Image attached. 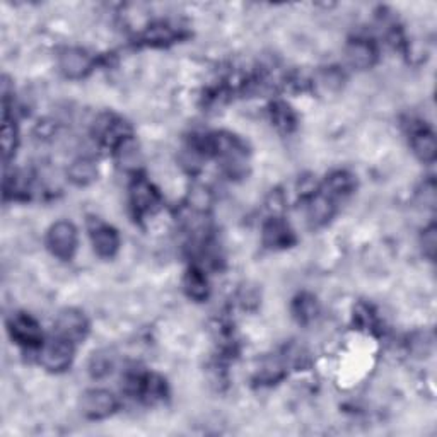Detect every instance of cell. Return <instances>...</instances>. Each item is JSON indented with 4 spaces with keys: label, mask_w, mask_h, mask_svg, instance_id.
<instances>
[{
    "label": "cell",
    "mask_w": 437,
    "mask_h": 437,
    "mask_svg": "<svg viewBox=\"0 0 437 437\" xmlns=\"http://www.w3.org/2000/svg\"><path fill=\"white\" fill-rule=\"evenodd\" d=\"M48 246L51 253L60 260L72 258L77 246L75 227L71 222H65V220L51 226L48 233Z\"/></svg>",
    "instance_id": "cell-1"
},
{
    "label": "cell",
    "mask_w": 437,
    "mask_h": 437,
    "mask_svg": "<svg viewBox=\"0 0 437 437\" xmlns=\"http://www.w3.org/2000/svg\"><path fill=\"white\" fill-rule=\"evenodd\" d=\"M80 409L87 418L99 420V418H106L115 412L116 400L112 393L105 391V389H91V391L84 393L82 400H80Z\"/></svg>",
    "instance_id": "cell-2"
},
{
    "label": "cell",
    "mask_w": 437,
    "mask_h": 437,
    "mask_svg": "<svg viewBox=\"0 0 437 437\" xmlns=\"http://www.w3.org/2000/svg\"><path fill=\"white\" fill-rule=\"evenodd\" d=\"M39 362L43 367H46L48 371H55V373L67 369L72 362L71 341L62 339V337L57 340H50L48 344L42 347Z\"/></svg>",
    "instance_id": "cell-3"
},
{
    "label": "cell",
    "mask_w": 437,
    "mask_h": 437,
    "mask_svg": "<svg viewBox=\"0 0 437 437\" xmlns=\"http://www.w3.org/2000/svg\"><path fill=\"white\" fill-rule=\"evenodd\" d=\"M57 332L60 333L62 339L69 341L82 340L87 332V319L75 310L62 311L57 319Z\"/></svg>",
    "instance_id": "cell-4"
},
{
    "label": "cell",
    "mask_w": 437,
    "mask_h": 437,
    "mask_svg": "<svg viewBox=\"0 0 437 437\" xmlns=\"http://www.w3.org/2000/svg\"><path fill=\"white\" fill-rule=\"evenodd\" d=\"M60 71L64 72L65 77L69 79H80L91 71V57L86 51L79 48H69L64 50L60 55Z\"/></svg>",
    "instance_id": "cell-5"
},
{
    "label": "cell",
    "mask_w": 437,
    "mask_h": 437,
    "mask_svg": "<svg viewBox=\"0 0 437 437\" xmlns=\"http://www.w3.org/2000/svg\"><path fill=\"white\" fill-rule=\"evenodd\" d=\"M9 330L12 339H16L19 344L36 345L42 340V330H39L38 323L26 314L12 316L9 323Z\"/></svg>",
    "instance_id": "cell-6"
},
{
    "label": "cell",
    "mask_w": 437,
    "mask_h": 437,
    "mask_svg": "<svg viewBox=\"0 0 437 437\" xmlns=\"http://www.w3.org/2000/svg\"><path fill=\"white\" fill-rule=\"evenodd\" d=\"M347 60L354 69L364 71V69H369L371 65L374 64V60H376V51H374L371 43L354 42L350 43L347 48Z\"/></svg>",
    "instance_id": "cell-7"
},
{
    "label": "cell",
    "mask_w": 437,
    "mask_h": 437,
    "mask_svg": "<svg viewBox=\"0 0 437 437\" xmlns=\"http://www.w3.org/2000/svg\"><path fill=\"white\" fill-rule=\"evenodd\" d=\"M118 234L109 226H98L93 231V244L98 255L101 256H113L118 249Z\"/></svg>",
    "instance_id": "cell-8"
},
{
    "label": "cell",
    "mask_w": 437,
    "mask_h": 437,
    "mask_svg": "<svg viewBox=\"0 0 437 437\" xmlns=\"http://www.w3.org/2000/svg\"><path fill=\"white\" fill-rule=\"evenodd\" d=\"M96 175L98 170L91 159H77L73 161L72 166L69 168V178H71L72 183H75V185L79 186L93 183Z\"/></svg>",
    "instance_id": "cell-9"
},
{
    "label": "cell",
    "mask_w": 437,
    "mask_h": 437,
    "mask_svg": "<svg viewBox=\"0 0 437 437\" xmlns=\"http://www.w3.org/2000/svg\"><path fill=\"white\" fill-rule=\"evenodd\" d=\"M132 200H134V205L137 211L147 212L157 204V195L149 183L139 181L135 183L134 190H132Z\"/></svg>",
    "instance_id": "cell-10"
},
{
    "label": "cell",
    "mask_w": 437,
    "mask_h": 437,
    "mask_svg": "<svg viewBox=\"0 0 437 437\" xmlns=\"http://www.w3.org/2000/svg\"><path fill=\"white\" fill-rule=\"evenodd\" d=\"M412 145L415 154H417L422 161H425V163H432V161L436 159V139L434 135L429 134V132H418V134H415Z\"/></svg>",
    "instance_id": "cell-11"
},
{
    "label": "cell",
    "mask_w": 437,
    "mask_h": 437,
    "mask_svg": "<svg viewBox=\"0 0 437 437\" xmlns=\"http://www.w3.org/2000/svg\"><path fill=\"white\" fill-rule=\"evenodd\" d=\"M333 212V204L332 198L326 197V195H318V197L313 198L310 205V219L311 222L319 226V224H325L326 220L332 217Z\"/></svg>",
    "instance_id": "cell-12"
},
{
    "label": "cell",
    "mask_w": 437,
    "mask_h": 437,
    "mask_svg": "<svg viewBox=\"0 0 437 437\" xmlns=\"http://www.w3.org/2000/svg\"><path fill=\"white\" fill-rule=\"evenodd\" d=\"M352 185H354L352 176H348L347 172H341V171L335 172V175L330 176L328 181H326V188H328L326 197H330L332 200L335 197H341V195L350 192Z\"/></svg>",
    "instance_id": "cell-13"
},
{
    "label": "cell",
    "mask_w": 437,
    "mask_h": 437,
    "mask_svg": "<svg viewBox=\"0 0 437 437\" xmlns=\"http://www.w3.org/2000/svg\"><path fill=\"white\" fill-rule=\"evenodd\" d=\"M265 243L268 246H284L289 241V231L278 220H271L265 226Z\"/></svg>",
    "instance_id": "cell-14"
},
{
    "label": "cell",
    "mask_w": 437,
    "mask_h": 437,
    "mask_svg": "<svg viewBox=\"0 0 437 437\" xmlns=\"http://www.w3.org/2000/svg\"><path fill=\"white\" fill-rule=\"evenodd\" d=\"M185 287L186 292L193 297V299H204L207 297V280L204 278V275L200 271H188L185 278Z\"/></svg>",
    "instance_id": "cell-15"
},
{
    "label": "cell",
    "mask_w": 437,
    "mask_h": 437,
    "mask_svg": "<svg viewBox=\"0 0 437 437\" xmlns=\"http://www.w3.org/2000/svg\"><path fill=\"white\" fill-rule=\"evenodd\" d=\"M344 82V75L337 71V69H328V71L321 72L318 75V87L325 93H335L341 87Z\"/></svg>",
    "instance_id": "cell-16"
},
{
    "label": "cell",
    "mask_w": 437,
    "mask_h": 437,
    "mask_svg": "<svg viewBox=\"0 0 437 437\" xmlns=\"http://www.w3.org/2000/svg\"><path fill=\"white\" fill-rule=\"evenodd\" d=\"M2 145L6 157H9L14 152V149H16V127L9 120H6L2 128Z\"/></svg>",
    "instance_id": "cell-17"
},
{
    "label": "cell",
    "mask_w": 437,
    "mask_h": 437,
    "mask_svg": "<svg viewBox=\"0 0 437 437\" xmlns=\"http://www.w3.org/2000/svg\"><path fill=\"white\" fill-rule=\"evenodd\" d=\"M424 244H425V249H427L429 255H434V249H436V231L434 227L432 229L427 231V234L424 236Z\"/></svg>",
    "instance_id": "cell-18"
}]
</instances>
